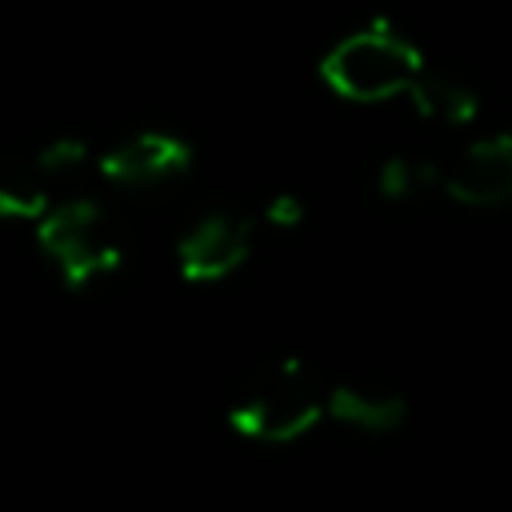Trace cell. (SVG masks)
Masks as SVG:
<instances>
[{
    "label": "cell",
    "mask_w": 512,
    "mask_h": 512,
    "mask_svg": "<svg viewBox=\"0 0 512 512\" xmlns=\"http://www.w3.org/2000/svg\"><path fill=\"white\" fill-rule=\"evenodd\" d=\"M324 416H328V384L296 360H280L248 372L228 400V424L260 444H288L312 432Z\"/></svg>",
    "instance_id": "1"
},
{
    "label": "cell",
    "mask_w": 512,
    "mask_h": 512,
    "mask_svg": "<svg viewBox=\"0 0 512 512\" xmlns=\"http://www.w3.org/2000/svg\"><path fill=\"white\" fill-rule=\"evenodd\" d=\"M424 68L428 64L420 60L416 44L380 20L348 32L320 60L324 84L352 104H380L408 96Z\"/></svg>",
    "instance_id": "2"
},
{
    "label": "cell",
    "mask_w": 512,
    "mask_h": 512,
    "mask_svg": "<svg viewBox=\"0 0 512 512\" xmlns=\"http://www.w3.org/2000/svg\"><path fill=\"white\" fill-rule=\"evenodd\" d=\"M36 244L72 288L96 284L128 260V228L96 200L52 204L36 220Z\"/></svg>",
    "instance_id": "3"
},
{
    "label": "cell",
    "mask_w": 512,
    "mask_h": 512,
    "mask_svg": "<svg viewBox=\"0 0 512 512\" xmlns=\"http://www.w3.org/2000/svg\"><path fill=\"white\" fill-rule=\"evenodd\" d=\"M80 160V140H52L36 152L0 156V220H40L56 204V180Z\"/></svg>",
    "instance_id": "4"
},
{
    "label": "cell",
    "mask_w": 512,
    "mask_h": 512,
    "mask_svg": "<svg viewBox=\"0 0 512 512\" xmlns=\"http://www.w3.org/2000/svg\"><path fill=\"white\" fill-rule=\"evenodd\" d=\"M252 256V220L232 208L200 212L176 240V260L188 280H224Z\"/></svg>",
    "instance_id": "5"
},
{
    "label": "cell",
    "mask_w": 512,
    "mask_h": 512,
    "mask_svg": "<svg viewBox=\"0 0 512 512\" xmlns=\"http://www.w3.org/2000/svg\"><path fill=\"white\" fill-rule=\"evenodd\" d=\"M440 188L460 208L512 204V136H484L464 144L440 172Z\"/></svg>",
    "instance_id": "6"
},
{
    "label": "cell",
    "mask_w": 512,
    "mask_h": 512,
    "mask_svg": "<svg viewBox=\"0 0 512 512\" xmlns=\"http://www.w3.org/2000/svg\"><path fill=\"white\" fill-rule=\"evenodd\" d=\"M96 164L112 184L156 188V184H168L192 168V148L172 132L140 128V132H128L116 144H108Z\"/></svg>",
    "instance_id": "7"
},
{
    "label": "cell",
    "mask_w": 512,
    "mask_h": 512,
    "mask_svg": "<svg viewBox=\"0 0 512 512\" xmlns=\"http://www.w3.org/2000/svg\"><path fill=\"white\" fill-rule=\"evenodd\" d=\"M328 416L360 432H392L404 420V396L376 380L328 384Z\"/></svg>",
    "instance_id": "8"
},
{
    "label": "cell",
    "mask_w": 512,
    "mask_h": 512,
    "mask_svg": "<svg viewBox=\"0 0 512 512\" xmlns=\"http://www.w3.org/2000/svg\"><path fill=\"white\" fill-rule=\"evenodd\" d=\"M408 100L416 104V112L424 120H436V124H468L476 116V92L464 80L444 76L436 68L420 72V80L408 92Z\"/></svg>",
    "instance_id": "9"
},
{
    "label": "cell",
    "mask_w": 512,
    "mask_h": 512,
    "mask_svg": "<svg viewBox=\"0 0 512 512\" xmlns=\"http://www.w3.org/2000/svg\"><path fill=\"white\" fill-rule=\"evenodd\" d=\"M432 184H440V168L428 164V160H416V156H408V152H396V156H388V160L376 168V192H380L388 204L420 200Z\"/></svg>",
    "instance_id": "10"
},
{
    "label": "cell",
    "mask_w": 512,
    "mask_h": 512,
    "mask_svg": "<svg viewBox=\"0 0 512 512\" xmlns=\"http://www.w3.org/2000/svg\"><path fill=\"white\" fill-rule=\"evenodd\" d=\"M264 216H268L272 224H296V220H300V204H296L292 196H276Z\"/></svg>",
    "instance_id": "11"
}]
</instances>
